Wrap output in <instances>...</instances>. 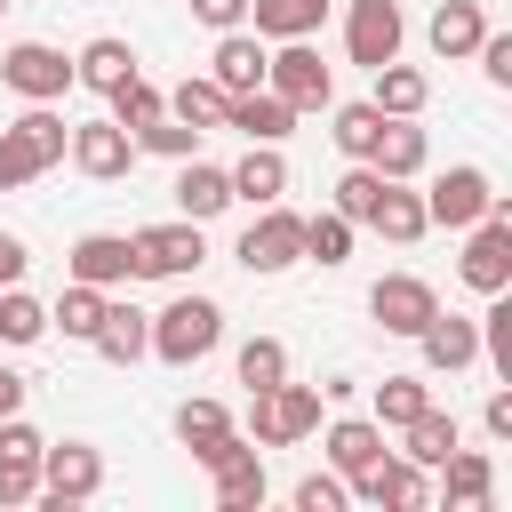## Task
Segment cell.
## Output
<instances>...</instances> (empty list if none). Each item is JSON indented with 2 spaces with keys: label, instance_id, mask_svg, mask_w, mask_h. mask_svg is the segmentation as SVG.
Returning a JSON list of instances; mask_svg holds the SVG:
<instances>
[{
  "label": "cell",
  "instance_id": "27",
  "mask_svg": "<svg viewBox=\"0 0 512 512\" xmlns=\"http://www.w3.org/2000/svg\"><path fill=\"white\" fill-rule=\"evenodd\" d=\"M128 72H136V48H128L120 32H96V40H88V48L72 56V80H88L96 96H112V88H120Z\"/></svg>",
  "mask_w": 512,
  "mask_h": 512
},
{
  "label": "cell",
  "instance_id": "45",
  "mask_svg": "<svg viewBox=\"0 0 512 512\" xmlns=\"http://www.w3.org/2000/svg\"><path fill=\"white\" fill-rule=\"evenodd\" d=\"M472 56H480V72H488L496 88H512V32H480Z\"/></svg>",
  "mask_w": 512,
  "mask_h": 512
},
{
  "label": "cell",
  "instance_id": "5",
  "mask_svg": "<svg viewBox=\"0 0 512 512\" xmlns=\"http://www.w3.org/2000/svg\"><path fill=\"white\" fill-rule=\"evenodd\" d=\"M264 88H272L288 112H320V104L336 96V80H328V64H320L312 40H272V56H264Z\"/></svg>",
  "mask_w": 512,
  "mask_h": 512
},
{
  "label": "cell",
  "instance_id": "7",
  "mask_svg": "<svg viewBox=\"0 0 512 512\" xmlns=\"http://www.w3.org/2000/svg\"><path fill=\"white\" fill-rule=\"evenodd\" d=\"M232 256H240V264H248L256 280H272V272H288V264H304V216L272 200V208H264V216H256V224L240 232V248H232Z\"/></svg>",
  "mask_w": 512,
  "mask_h": 512
},
{
  "label": "cell",
  "instance_id": "40",
  "mask_svg": "<svg viewBox=\"0 0 512 512\" xmlns=\"http://www.w3.org/2000/svg\"><path fill=\"white\" fill-rule=\"evenodd\" d=\"M400 432H408V464H440V456L456 448V416H440V408H424V416H408Z\"/></svg>",
  "mask_w": 512,
  "mask_h": 512
},
{
  "label": "cell",
  "instance_id": "11",
  "mask_svg": "<svg viewBox=\"0 0 512 512\" xmlns=\"http://www.w3.org/2000/svg\"><path fill=\"white\" fill-rule=\"evenodd\" d=\"M400 40H408V24H400V0H352L344 8V56L352 64H392L400 56Z\"/></svg>",
  "mask_w": 512,
  "mask_h": 512
},
{
  "label": "cell",
  "instance_id": "14",
  "mask_svg": "<svg viewBox=\"0 0 512 512\" xmlns=\"http://www.w3.org/2000/svg\"><path fill=\"white\" fill-rule=\"evenodd\" d=\"M368 312H376L384 336H416V328L440 312V296H432V280H416V272H384V280L368 288Z\"/></svg>",
  "mask_w": 512,
  "mask_h": 512
},
{
  "label": "cell",
  "instance_id": "44",
  "mask_svg": "<svg viewBox=\"0 0 512 512\" xmlns=\"http://www.w3.org/2000/svg\"><path fill=\"white\" fill-rule=\"evenodd\" d=\"M216 432H232L224 400H184V408H176V440H184V448H208Z\"/></svg>",
  "mask_w": 512,
  "mask_h": 512
},
{
  "label": "cell",
  "instance_id": "25",
  "mask_svg": "<svg viewBox=\"0 0 512 512\" xmlns=\"http://www.w3.org/2000/svg\"><path fill=\"white\" fill-rule=\"evenodd\" d=\"M424 160H432L424 128H416V120H384V136H376L368 168H376V176H392V184H408V176H424Z\"/></svg>",
  "mask_w": 512,
  "mask_h": 512
},
{
  "label": "cell",
  "instance_id": "13",
  "mask_svg": "<svg viewBox=\"0 0 512 512\" xmlns=\"http://www.w3.org/2000/svg\"><path fill=\"white\" fill-rule=\"evenodd\" d=\"M64 152H72V168H80V176H96V184H120V176L136 168V136H128L120 120H80Z\"/></svg>",
  "mask_w": 512,
  "mask_h": 512
},
{
  "label": "cell",
  "instance_id": "2",
  "mask_svg": "<svg viewBox=\"0 0 512 512\" xmlns=\"http://www.w3.org/2000/svg\"><path fill=\"white\" fill-rule=\"evenodd\" d=\"M464 232H472V240H464V256H456L464 288H472V296L512 288V200L496 192V200H488V216H480V224H464Z\"/></svg>",
  "mask_w": 512,
  "mask_h": 512
},
{
  "label": "cell",
  "instance_id": "48",
  "mask_svg": "<svg viewBox=\"0 0 512 512\" xmlns=\"http://www.w3.org/2000/svg\"><path fill=\"white\" fill-rule=\"evenodd\" d=\"M480 424H488V440H512V392H488Z\"/></svg>",
  "mask_w": 512,
  "mask_h": 512
},
{
  "label": "cell",
  "instance_id": "51",
  "mask_svg": "<svg viewBox=\"0 0 512 512\" xmlns=\"http://www.w3.org/2000/svg\"><path fill=\"white\" fill-rule=\"evenodd\" d=\"M0 8H8V0H0Z\"/></svg>",
  "mask_w": 512,
  "mask_h": 512
},
{
  "label": "cell",
  "instance_id": "32",
  "mask_svg": "<svg viewBox=\"0 0 512 512\" xmlns=\"http://www.w3.org/2000/svg\"><path fill=\"white\" fill-rule=\"evenodd\" d=\"M40 336H48V304L24 296V280H8L0 288V344H40Z\"/></svg>",
  "mask_w": 512,
  "mask_h": 512
},
{
  "label": "cell",
  "instance_id": "23",
  "mask_svg": "<svg viewBox=\"0 0 512 512\" xmlns=\"http://www.w3.org/2000/svg\"><path fill=\"white\" fill-rule=\"evenodd\" d=\"M480 32H488V16H480V0H440L432 8V56H448V64H464L472 48H480Z\"/></svg>",
  "mask_w": 512,
  "mask_h": 512
},
{
  "label": "cell",
  "instance_id": "29",
  "mask_svg": "<svg viewBox=\"0 0 512 512\" xmlns=\"http://www.w3.org/2000/svg\"><path fill=\"white\" fill-rule=\"evenodd\" d=\"M320 16H328V0H248L256 40H312Z\"/></svg>",
  "mask_w": 512,
  "mask_h": 512
},
{
  "label": "cell",
  "instance_id": "19",
  "mask_svg": "<svg viewBox=\"0 0 512 512\" xmlns=\"http://www.w3.org/2000/svg\"><path fill=\"white\" fill-rule=\"evenodd\" d=\"M112 368H136L144 352H152V312H136V304H112L104 296V320H96V336H88Z\"/></svg>",
  "mask_w": 512,
  "mask_h": 512
},
{
  "label": "cell",
  "instance_id": "26",
  "mask_svg": "<svg viewBox=\"0 0 512 512\" xmlns=\"http://www.w3.org/2000/svg\"><path fill=\"white\" fill-rule=\"evenodd\" d=\"M176 208H184L192 224L224 216V208H232V176H224L216 160H200V152H192V160H184V176H176Z\"/></svg>",
  "mask_w": 512,
  "mask_h": 512
},
{
  "label": "cell",
  "instance_id": "41",
  "mask_svg": "<svg viewBox=\"0 0 512 512\" xmlns=\"http://www.w3.org/2000/svg\"><path fill=\"white\" fill-rule=\"evenodd\" d=\"M136 152H160V160H192V152H200V128H184L176 112H160V120H144V128H136Z\"/></svg>",
  "mask_w": 512,
  "mask_h": 512
},
{
  "label": "cell",
  "instance_id": "38",
  "mask_svg": "<svg viewBox=\"0 0 512 512\" xmlns=\"http://www.w3.org/2000/svg\"><path fill=\"white\" fill-rule=\"evenodd\" d=\"M352 232H360V224H344L336 208H320V216H304V256H312V264H344V256H352Z\"/></svg>",
  "mask_w": 512,
  "mask_h": 512
},
{
  "label": "cell",
  "instance_id": "33",
  "mask_svg": "<svg viewBox=\"0 0 512 512\" xmlns=\"http://www.w3.org/2000/svg\"><path fill=\"white\" fill-rule=\"evenodd\" d=\"M224 104H232V96H224L216 80H176V96H168V112H176L184 128H200V136L224 128Z\"/></svg>",
  "mask_w": 512,
  "mask_h": 512
},
{
  "label": "cell",
  "instance_id": "37",
  "mask_svg": "<svg viewBox=\"0 0 512 512\" xmlns=\"http://www.w3.org/2000/svg\"><path fill=\"white\" fill-rule=\"evenodd\" d=\"M160 112H168V96H160V88H152V80H144V72H128V80H120V88H112V120H120V128H128V136H136V128H144V120H160Z\"/></svg>",
  "mask_w": 512,
  "mask_h": 512
},
{
  "label": "cell",
  "instance_id": "4",
  "mask_svg": "<svg viewBox=\"0 0 512 512\" xmlns=\"http://www.w3.org/2000/svg\"><path fill=\"white\" fill-rule=\"evenodd\" d=\"M304 432H320V392L312 384H272V392H248V440L256 448H296Z\"/></svg>",
  "mask_w": 512,
  "mask_h": 512
},
{
  "label": "cell",
  "instance_id": "39",
  "mask_svg": "<svg viewBox=\"0 0 512 512\" xmlns=\"http://www.w3.org/2000/svg\"><path fill=\"white\" fill-rule=\"evenodd\" d=\"M104 296H112V288L72 280V288L56 296V312H48V320H64V336H80V344H88V336H96V320H104Z\"/></svg>",
  "mask_w": 512,
  "mask_h": 512
},
{
  "label": "cell",
  "instance_id": "22",
  "mask_svg": "<svg viewBox=\"0 0 512 512\" xmlns=\"http://www.w3.org/2000/svg\"><path fill=\"white\" fill-rule=\"evenodd\" d=\"M440 496H448L456 512H480V504L496 496V464H488L480 448H448V456H440Z\"/></svg>",
  "mask_w": 512,
  "mask_h": 512
},
{
  "label": "cell",
  "instance_id": "24",
  "mask_svg": "<svg viewBox=\"0 0 512 512\" xmlns=\"http://www.w3.org/2000/svg\"><path fill=\"white\" fill-rule=\"evenodd\" d=\"M224 128H240L248 144H280V136L296 128V112H288L272 88H248V96H232V104H224Z\"/></svg>",
  "mask_w": 512,
  "mask_h": 512
},
{
  "label": "cell",
  "instance_id": "36",
  "mask_svg": "<svg viewBox=\"0 0 512 512\" xmlns=\"http://www.w3.org/2000/svg\"><path fill=\"white\" fill-rule=\"evenodd\" d=\"M424 408H432V384H424V376H384V384H376V424L400 432V424L424 416Z\"/></svg>",
  "mask_w": 512,
  "mask_h": 512
},
{
  "label": "cell",
  "instance_id": "34",
  "mask_svg": "<svg viewBox=\"0 0 512 512\" xmlns=\"http://www.w3.org/2000/svg\"><path fill=\"white\" fill-rule=\"evenodd\" d=\"M328 136H336V152H344V160H368V152H376V136H384V112H376L368 96H360V104H336V128H328Z\"/></svg>",
  "mask_w": 512,
  "mask_h": 512
},
{
  "label": "cell",
  "instance_id": "42",
  "mask_svg": "<svg viewBox=\"0 0 512 512\" xmlns=\"http://www.w3.org/2000/svg\"><path fill=\"white\" fill-rule=\"evenodd\" d=\"M376 192H384V176H376L368 160H352V168L336 176V216H344V224H368V208H376Z\"/></svg>",
  "mask_w": 512,
  "mask_h": 512
},
{
  "label": "cell",
  "instance_id": "20",
  "mask_svg": "<svg viewBox=\"0 0 512 512\" xmlns=\"http://www.w3.org/2000/svg\"><path fill=\"white\" fill-rule=\"evenodd\" d=\"M416 344H424V368H440V376H456V368H472V360H480V320H456V312H432V320L416 328Z\"/></svg>",
  "mask_w": 512,
  "mask_h": 512
},
{
  "label": "cell",
  "instance_id": "35",
  "mask_svg": "<svg viewBox=\"0 0 512 512\" xmlns=\"http://www.w3.org/2000/svg\"><path fill=\"white\" fill-rule=\"evenodd\" d=\"M232 368H240V384H248V392H272V384L288 376V344H280V336H248Z\"/></svg>",
  "mask_w": 512,
  "mask_h": 512
},
{
  "label": "cell",
  "instance_id": "16",
  "mask_svg": "<svg viewBox=\"0 0 512 512\" xmlns=\"http://www.w3.org/2000/svg\"><path fill=\"white\" fill-rule=\"evenodd\" d=\"M352 496H360V504H384V512H416L432 488H424V464H408V456H376V464L352 472Z\"/></svg>",
  "mask_w": 512,
  "mask_h": 512
},
{
  "label": "cell",
  "instance_id": "18",
  "mask_svg": "<svg viewBox=\"0 0 512 512\" xmlns=\"http://www.w3.org/2000/svg\"><path fill=\"white\" fill-rule=\"evenodd\" d=\"M264 56H272V48H264L256 32H240V24H232V32H216L208 80H216L224 96H248V88H264Z\"/></svg>",
  "mask_w": 512,
  "mask_h": 512
},
{
  "label": "cell",
  "instance_id": "3",
  "mask_svg": "<svg viewBox=\"0 0 512 512\" xmlns=\"http://www.w3.org/2000/svg\"><path fill=\"white\" fill-rule=\"evenodd\" d=\"M216 336H224V312H216L208 296H176L168 312H152V360H168V368L208 360Z\"/></svg>",
  "mask_w": 512,
  "mask_h": 512
},
{
  "label": "cell",
  "instance_id": "12",
  "mask_svg": "<svg viewBox=\"0 0 512 512\" xmlns=\"http://www.w3.org/2000/svg\"><path fill=\"white\" fill-rule=\"evenodd\" d=\"M104 488V456L88 440H64V448H40V496L64 512V504H88Z\"/></svg>",
  "mask_w": 512,
  "mask_h": 512
},
{
  "label": "cell",
  "instance_id": "21",
  "mask_svg": "<svg viewBox=\"0 0 512 512\" xmlns=\"http://www.w3.org/2000/svg\"><path fill=\"white\" fill-rule=\"evenodd\" d=\"M224 176H232V200H256V208H272V200L288 192V160H280V144H248Z\"/></svg>",
  "mask_w": 512,
  "mask_h": 512
},
{
  "label": "cell",
  "instance_id": "15",
  "mask_svg": "<svg viewBox=\"0 0 512 512\" xmlns=\"http://www.w3.org/2000/svg\"><path fill=\"white\" fill-rule=\"evenodd\" d=\"M64 264H72V280H88V288H128V280H144L128 232H80Z\"/></svg>",
  "mask_w": 512,
  "mask_h": 512
},
{
  "label": "cell",
  "instance_id": "43",
  "mask_svg": "<svg viewBox=\"0 0 512 512\" xmlns=\"http://www.w3.org/2000/svg\"><path fill=\"white\" fill-rule=\"evenodd\" d=\"M480 352H488V360H496V376L512 384V296H504V288L488 296V320H480Z\"/></svg>",
  "mask_w": 512,
  "mask_h": 512
},
{
  "label": "cell",
  "instance_id": "50",
  "mask_svg": "<svg viewBox=\"0 0 512 512\" xmlns=\"http://www.w3.org/2000/svg\"><path fill=\"white\" fill-rule=\"evenodd\" d=\"M16 408H24V376H16V368H0V416H16Z\"/></svg>",
  "mask_w": 512,
  "mask_h": 512
},
{
  "label": "cell",
  "instance_id": "46",
  "mask_svg": "<svg viewBox=\"0 0 512 512\" xmlns=\"http://www.w3.org/2000/svg\"><path fill=\"white\" fill-rule=\"evenodd\" d=\"M296 512H344V480H328V472L296 480Z\"/></svg>",
  "mask_w": 512,
  "mask_h": 512
},
{
  "label": "cell",
  "instance_id": "28",
  "mask_svg": "<svg viewBox=\"0 0 512 512\" xmlns=\"http://www.w3.org/2000/svg\"><path fill=\"white\" fill-rule=\"evenodd\" d=\"M368 104H376L384 120H416V112L432 104V80H424L416 64H400V56H392V64H376V96H368Z\"/></svg>",
  "mask_w": 512,
  "mask_h": 512
},
{
  "label": "cell",
  "instance_id": "31",
  "mask_svg": "<svg viewBox=\"0 0 512 512\" xmlns=\"http://www.w3.org/2000/svg\"><path fill=\"white\" fill-rule=\"evenodd\" d=\"M376 456H384V424H376V416H336V424H328V464H336L344 480H352L360 464H376Z\"/></svg>",
  "mask_w": 512,
  "mask_h": 512
},
{
  "label": "cell",
  "instance_id": "6",
  "mask_svg": "<svg viewBox=\"0 0 512 512\" xmlns=\"http://www.w3.org/2000/svg\"><path fill=\"white\" fill-rule=\"evenodd\" d=\"M192 456L216 472V504H224V512H256V504H264V448H256V440L216 432V440L192 448Z\"/></svg>",
  "mask_w": 512,
  "mask_h": 512
},
{
  "label": "cell",
  "instance_id": "10",
  "mask_svg": "<svg viewBox=\"0 0 512 512\" xmlns=\"http://www.w3.org/2000/svg\"><path fill=\"white\" fill-rule=\"evenodd\" d=\"M200 256H208V240H200L192 216L136 232V272H144V280H184V272H200Z\"/></svg>",
  "mask_w": 512,
  "mask_h": 512
},
{
  "label": "cell",
  "instance_id": "9",
  "mask_svg": "<svg viewBox=\"0 0 512 512\" xmlns=\"http://www.w3.org/2000/svg\"><path fill=\"white\" fill-rule=\"evenodd\" d=\"M488 200H496V184H488V168H440L432 176V192H424V224H448V232H464V224H480L488 216Z\"/></svg>",
  "mask_w": 512,
  "mask_h": 512
},
{
  "label": "cell",
  "instance_id": "17",
  "mask_svg": "<svg viewBox=\"0 0 512 512\" xmlns=\"http://www.w3.org/2000/svg\"><path fill=\"white\" fill-rule=\"evenodd\" d=\"M40 432L24 416H0V504H32L40 496Z\"/></svg>",
  "mask_w": 512,
  "mask_h": 512
},
{
  "label": "cell",
  "instance_id": "1",
  "mask_svg": "<svg viewBox=\"0 0 512 512\" xmlns=\"http://www.w3.org/2000/svg\"><path fill=\"white\" fill-rule=\"evenodd\" d=\"M64 144H72V120H56L48 104H32L24 120H8V128H0V192L40 184V176L64 160Z\"/></svg>",
  "mask_w": 512,
  "mask_h": 512
},
{
  "label": "cell",
  "instance_id": "47",
  "mask_svg": "<svg viewBox=\"0 0 512 512\" xmlns=\"http://www.w3.org/2000/svg\"><path fill=\"white\" fill-rule=\"evenodd\" d=\"M192 16L208 32H232V24H248V0H192Z\"/></svg>",
  "mask_w": 512,
  "mask_h": 512
},
{
  "label": "cell",
  "instance_id": "30",
  "mask_svg": "<svg viewBox=\"0 0 512 512\" xmlns=\"http://www.w3.org/2000/svg\"><path fill=\"white\" fill-rule=\"evenodd\" d=\"M368 232H384V240H424L432 224H424V192H400L392 176H384V192H376V208H368Z\"/></svg>",
  "mask_w": 512,
  "mask_h": 512
},
{
  "label": "cell",
  "instance_id": "49",
  "mask_svg": "<svg viewBox=\"0 0 512 512\" xmlns=\"http://www.w3.org/2000/svg\"><path fill=\"white\" fill-rule=\"evenodd\" d=\"M24 264H32V256H24V240H16V232H0V288H8V280H24Z\"/></svg>",
  "mask_w": 512,
  "mask_h": 512
},
{
  "label": "cell",
  "instance_id": "8",
  "mask_svg": "<svg viewBox=\"0 0 512 512\" xmlns=\"http://www.w3.org/2000/svg\"><path fill=\"white\" fill-rule=\"evenodd\" d=\"M0 80H8L24 104H56V96L72 88V56L48 48V40H16V48L0 56Z\"/></svg>",
  "mask_w": 512,
  "mask_h": 512
}]
</instances>
